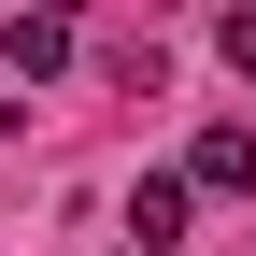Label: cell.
<instances>
[{"label": "cell", "mask_w": 256, "mask_h": 256, "mask_svg": "<svg viewBox=\"0 0 256 256\" xmlns=\"http://www.w3.org/2000/svg\"><path fill=\"white\" fill-rule=\"evenodd\" d=\"M0 57L43 86V72H72V28H57V14H14V28H0Z\"/></svg>", "instance_id": "2"}, {"label": "cell", "mask_w": 256, "mask_h": 256, "mask_svg": "<svg viewBox=\"0 0 256 256\" xmlns=\"http://www.w3.org/2000/svg\"><path fill=\"white\" fill-rule=\"evenodd\" d=\"M185 185H256V128H200V156H185Z\"/></svg>", "instance_id": "3"}, {"label": "cell", "mask_w": 256, "mask_h": 256, "mask_svg": "<svg viewBox=\"0 0 256 256\" xmlns=\"http://www.w3.org/2000/svg\"><path fill=\"white\" fill-rule=\"evenodd\" d=\"M214 43H228V57H242V72H256V0H242V14H228V28H214Z\"/></svg>", "instance_id": "4"}, {"label": "cell", "mask_w": 256, "mask_h": 256, "mask_svg": "<svg viewBox=\"0 0 256 256\" xmlns=\"http://www.w3.org/2000/svg\"><path fill=\"white\" fill-rule=\"evenodd\" d=\"M185 242V171H142L128 185V256H171Z\"/></svg>", "instance_id": "1"}]
</instances>
